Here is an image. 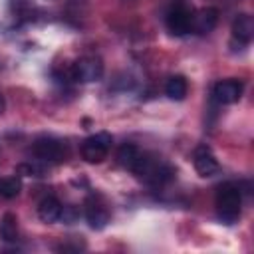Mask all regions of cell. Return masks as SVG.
Listing matches in <instances>:
<instances>
[{
  "label": "cell",
  "instance_id": "obj_1",
  "mask_svg": "<svg viewBox=\"0 0 254 254\" xmlns=\"http://www.w3.org/2000/svg\"><path fill=\"white\" fill-rule=\"evenodd\" d=\"M131 173L149 187H165L167 183H171L175 179L177 171L167 161H163L161 157L141 151V155H139L135 167L131 169Z\"/></svg>",
  "mask_w": 254,
  "mask_h": 254
},
{
  "label": "cell",
  "instance_id": "obj_2",
  "mask_svg": "<svg viewBox=\"0 0 254 254\" xmlns=\"http://www.w3.org/2000/svg\"><path fill=\"white\" fill-rule=\"evenodd\" d=\"M214 206H216V216L222 224L238 222L242 208V190L238 189V185L234 183L220 185L214 196Z\"/></svg>",
  "mask_w": 254,
  "mask_h": 254
},
{
  "label": "cell",
  "instance_id": "obj_3",
  "mask_svg": "<svg viewBox=\"0 0 254 254\" xmlns=\"http://www.w3.org/2000/svg\"><path fill=\"white\" fill-rule=\"evenodd\" d=\"M32 153L36 157V161L44 163V165H58L64 163L69 155L65 141L56 139V137H40L34 141L32 145Z\"/></svg>",
  "mask_w": 254,
  "mask_h": 254
},
{
  "label": "cell",
  "instance_id": "obj_4",
  "mask_svg": "<svg viewBox=\"0 0 254 254\" xmlns=\"http://www.w3.org/2000/svg\"><path fill=\"white\" fill-rule=\"evenodd\" d=\"M111 145H113V137L111 133L107 131H99V133H93L89 135L87 139H83L81 147H79V153H81V159L85 163H91V165H97V163H103L111 151Z\"/></svg>",
  "mask_w": 254,
  "mask_h": 254
},
{
  "label": "cell",
  "instance_id": "obj_5",
  "mask_svg": "<svg viewBox=\"0 0 254 254\" xmlns=\"http://www.w3.org/2000/svg\"><path fill=\"white\" fill-rule=\"evenodd\" d=\"M105 65L97 56H81L71 64L69 77L77 83H93L103 77Z\"/></svg>",
  "mask_w": 254,
  "mask_h": 254
},
{
  "label": "cell",
  "instance_id": "obj_6",
  "mask_svg": "<svg viewBox=\"0 0 254 254\" xmlns=\"http://www.w3.org/2000/svg\"><path fill=\"white\" fill-rule=\"evenodd\" d=\"M190 20H192V10L185 4H175L167 10L165 14V26L169 34L181 38L190 32Z\"/></svg>",
  "mask_w": 254,
  "mask_h": 254
},
{
  "label": "cell",
  "instance_id": "obj_7",
  "mask_svg": "<svg viewBox=\"0 0 254 254\" xmlns=\"http://www.w3.org/2000/svg\"><path fill=\"white\" fill-rule=\"evenodd\" d=\"M242 91H244V83L240 79L234 77L220 79L212 87V101L218 105H232L242 97Z\"/></svg>",
  "mask_w": 254,
  "mask_h": 254
},
{
  "label": "cell",
  "instance_id": "obj_8",
  "mask_svg": "<svg viewBox=\"0 0 254 254\" xmlns=\"http://www.w3.org/2000/svg\"><path fill=\"white\" fill-rule=\"evenodd\" d=\"M220 20V12L214 6H204L196 12H192V20H190V32L198 34V36H206L210 34Z\"/></svg>",
  "mask_w": 254,
  "mask_h": 254
},
{
  "label": "cell",
  "instance_id": "obj_9",
  "mask_svg": "<svg viewBox=\"0 0 254 254\" xmlns=\"http://www.w3.org/2000/svg\"><path fill=\"white\" fill-rule=\"evenodd\" d=\"M192 165H194V171H196L200 177H204V179L214 177V175H218V171H220L218 159L214 157V153H212L210 147H206V145H198V147L194 149V153H192Z\"/></svg>",
  "mask_w": 254,
  "mask_h": 254
},
{
  "label": "cell",
  "instance_id": "obj_10",
  "mask_svg": "<svg viewBox=\"0 0 254 254\" xmlns=\"http://www.w3.org/2000/svg\"><path fill=\"white\" fill-rule=\"evenodd\" d=\"M83 214H85V220L89 222V226H91L93 230L105 228L107 222H109V218H111L107 206H105L103 202H97V200H87Z\"/></svg>",
  "mask_w": 254,
  "mask_h": 254
},
{
  "label": "cell",
  "instance_id": "obj_11",
  "mask_svg": "<svg viewBox=\"0 0 254 254\" xmlns=\"http://www.w3.org/2000/svg\"><path fill=\"white\" fill-rule=\"evenodd\" d=\"M232 38L240 46H248L254 38V20L250 14H238L232 22Z\"/></svg>",
  "mask_w": 254,
  "mask_h": 254
},
{
  "label": "cell",
  "instance_id": "obj_12",
  "mask_svg": "<svg viewBox=\"0 0 254 254\" xmlns=\"http://www.w3.org/2000/svg\"><path fill=\"white\" fill-rule=\"evenodd\" d=\"M62 208H64V206H62V202H60L56 196H46V198L38 204V218H40L42 222L52 224V222L60 220Z\"/></svg>",
  "mask_w": 254,
  "mask_h": 254
},
{
  "label": "cell",
  "instance_id": "obj_13",
  "mask_svg": "<svg viewBox=\"0 0 254 254\" xmlns=\"http://www.w3.org/2000/svg\"><path fill=\"white\" fill-rule=\"evenodd\" d=\"M165 93L173 101H183L189 93V81L185 75H171L165 83Z\"/></svg>",
  "mask_w": 254,
  "mask_h": 254
},
{
  "label": "cell",
  "instance_id": "obj_14",
  "mask_svg": "<svg viewBox=\"0 0 254 254\" xmlns=\"http://www.w3.org/2000/svg\"><path fill=\"white\" fill-rule=\"evenodd\" d=\"M139 155H141V149H139L135 143H123V145L117 149V163H119L123 169L131 171V169L135 167Z\"/></svg>",
  "mask_w": 254,
  "mask_h": 254
},
{
  "label": "cell",
  "instance_id": "obj_15",
  "mask_svg": "<svg viewBox=\"0 0 254 254\" xmlns=\"http://www.w3.org/2000/svg\"><path fill=\"white\" fill-rule=\"evenodd\" d=\"M0 240L16 242L18 240V218L12 212H6L0 218Z\"/></svg>",
  "mask_w": 254,
  "mask_h": 254
},
{
  "label": "cell",
  "instance_id": "obj_16",
  "mask_svg": "<svg viewBox=\"0 0 254 254\" xmlns=\"http://www.w3.org/2000/svg\"><path fill=\"white\" fill-rule=\"evenodd\" d=\"M22 190V179L20 177H4L0 179V196L2 198H16Z\"/></svg>",
  "mask_w": 254,
  "mask_h": 254
},
{
  "label": "cell",
  "instance_id": "obj_17",
  "mask_svg": "<svg viewBox=\"0 0 254 254\" xmlns=\"http://www.w3.org/2000/svg\"><path fill=\"white\" fill-rule=\"evenodd\" d=\"M18 171L20 173H26V175H30V177H44L46 175V167H44V163H40V161H32V163H22L20 167H18Z\"/></svg>",
  "mask_w": 254,
  "mask_h": 254
},
{
  "label": "cell",
  "instance_id": "obj_18",
  "mask_svg": "<svg viewBox=\"0 0 254 254\" xmlns=\"http://www.w3.org/2000/svg\"><path fill=\"white\" fill-rule=\"evenodd\" d=\"M4 109H6V99H4V95L0 93V115L4 113Z\"/></svg>",
  "mask_w": 254,
  "mask_h": 254
}]
</instances>
